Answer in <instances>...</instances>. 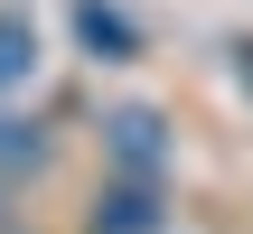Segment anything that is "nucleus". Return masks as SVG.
I'll list each match as a JSON object with an SVG mask.
<instances>
[{
  "label": "nucleus",
  "mask_w": 253,
  "mask_h": 234,
  "mask_svg": "<svg viewBox=\"0 0 253 234\" xmlns=\"http://www.w3.org/2000/svg\"><path fill=\"white\" fill-rule=\"evenodd\" d=\"M38 159H47L38 122H0V178H19V169H38Z\"/></svg>",
  "instance_id": "5"
},
{
  "label": "nucleus",
  "mask_w": 253,
  "mask_h": 234,
  "mask_svg": "<svg viewBox=\"0 0 253 234\" xmlns=\"http://www.w3.org/2000/svg\"><path fill=\"white\" fill-rule=\"evenodd\" d=\"M75 28H84V47H94V56H131V47H141V38H131V19H122V9H103V0H84V9H75Z\"/></svg>",
  "instance_id": "4"
},
{
  "label": "nucleus",
  "mask_w": 253,
  "mask_h": 234,
  "mask_svg": "<svg viewBox=\"0 0 253 234\" xmlns=\"http://www.w3.org/2000/svg\"><path fill=\"white\" fill-rule=\"evenodd\" d=\"M103 159H113L122 178H160V169H169V122H160L150 103L103 113Z\"/></svg>",
  "instance_id": "1"
},
{
  "label": "nucleus",
  "mask_w": 253,
  "mask_h": 234,
  "mask_svg": "<svg viewBox=\"0 0 253 234\" xmlns=\"http://www.w3.org/2000/svg\"><path fill=\"white\" fill-rule=\"evenodd\" d=\"M94 234H160V178H122L94 206Z\"/></svg>",
  "instance_id": "2"
},
{
  "label": "nucleus",
  "mask_w": 253,
  "mask_h": 234,
  "mask_svg": "<svg viewBox=\"0 0 253 234\" xmlns=\"http://www.w3.org/2000/svg\"><path fill=\"white\" fill-rule=\"evenodd\" d=\"M28 75H38V28L19 9H0V94H19Z\"/></svg>",
  "instance_id": "3"
}]
</instances>
